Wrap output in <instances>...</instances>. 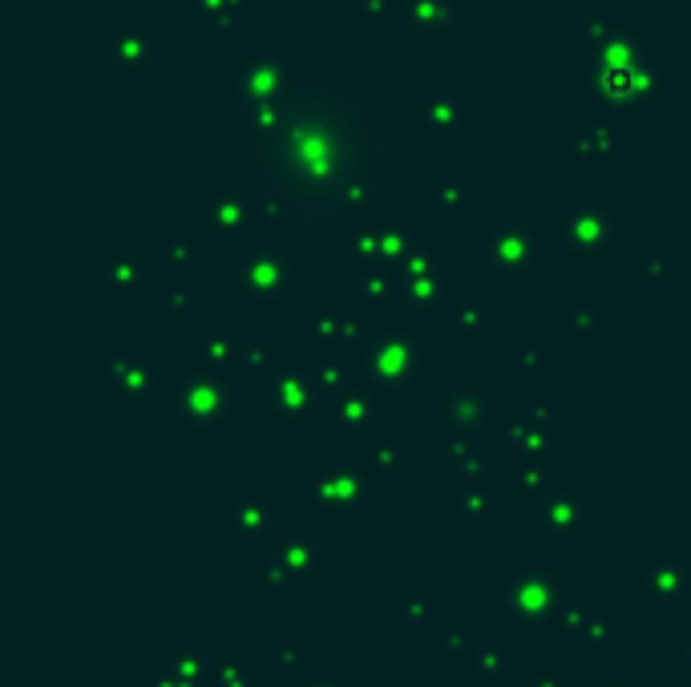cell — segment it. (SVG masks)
Masks as SVG:
<instances>
[{
    "mask_svg": "<svg viewBox=\"0 0 691 687\" xmlns=\"http://www.w3.org/2000/svg\"><path fill=\"white\" fill-rule=\"evenodd\" d=\"M174 405L182 413L186 425H199V429H211V425H223L231 421L235 413V397L231 388L215 376V372H190L178 392H174Z\"/></svg>",
    "mask_w": 691,
    "mask_h": 687,
    "instance_id": "obj_1",
    "label": "cell"
},
{
    "mask_svg": "<svg viewBox=\"0 0 691 687\" xmlns=\"http://www.w3.org/2000/svg\"><path fill=\"white\" fill-rule=\"evenodd\" d=\"M421 368H425V348L409 332H388L368 352V380L380 388H405L421 376Z\"/></svg>",
    "mask_w": 691,
    "mask_h": 687,
    "instance_id": "obj_2",
    "label": "cell"
},
{
    "mask_svg": "<svg viewBox=\"0 0 691 687\" xmlns=\"http://www.w3.org/2000/svg\"><path fill=\"white\" fill-rule=\"evenodd\" d=\"M239 283H243V291L255 300V304H263V308H275L287 291H291V283H295V271H291V259L283 255V251H275V247H259V251H251L247 259H243V267H239Z\"/></svg>",
    "mask_w": 691,
    "mask_h": 687,
    "instance_id": "obj_3",
    "label": "cell"
},
{
    "mask_svg": "<svg viewBox=\"0 0 691 687\" xmlns=\"http://www.w3.org/2000/svg\"><path fill=\"white\" fill-rule=\"evenodd\" d=\"M562 239L574 255H599L611 247L615 239V223H611V211L607 207H570L566 219H562Z\"/></svg>",
    "mask_w": 691,
    "mask_h": 687,
    "instance_id": "obj_4",
    "label": "cell"
},
{
    "mask_svg": "<svg viewBox=\"0 0 691 687\" xmlns=\"http://www.w3.org/2000/svg\"><path fill=\"white\" fill-rule=\"evenodd\" d=\"M320 384L316 376L291 368V372H279L275 384H271V409L279 421H308L316 409H320Z\"/></svg>",
    "mask_w": 691,
    "mask_h": 687,
    "instance_id": "obj_5",
    "label": "cell"
},
{
    "mask_svg": "<svg viewBox=\"0 0 691 687\" xmlns=\"http://www.w3.org/2000/svg\"><path fill=\"white\" fill-rule=\"evenodd\" d=\"M534 255H538V243H534L530 227H522V223H502L485 243L489 267L502 271V275H522L534 263Z\"/></svg>",
    "mask_w": 691,
    "mask_h": 687,
    "instance_id": "obj_6",
    "label": "cell"
},
{
    "mask_svg": "<svg viewBox=\"0 0 691 687\" xmlns=\"http://www.w3.org/2000/svg\"><path fill=\"white\" fill-rule=\"evenodd\" d=\"M106 380H110V392L118 401H130V405H142L158 392V372L142 360V356H130V352H114L110 364H106Z\"/></svg>",
    "mask_w": 691,
    "mask_h": 687,
    "instance_id": "obj_7",
    "label": "cell"
},
{
    "mask_svg": "<svg viewBox=\"0 0 691 687\" xmlns=\"http://www.w3.org/2000/svg\"><path fill=\"white\" fill-rule=\"evenodd\" d=\"M316 502L328 510H360L368 502V477L352 465H336L316 481Z\"/></svg>",
    "mask_w": 691,
    "mask_h": 687,
    "instance_id": "obj_8",
    "label": "cell"
},
{
    "mask_svg": "<svg viewBox=\"0 0 691 687\" xmlns=\"http://www.w3.org/2000/svg\"><path fill=\"white\" fill-rule=\"evenodd\" d=\"M287 69H291V61H283V57H251V61H243V69H239V97H243V102H267V97H275L287 85Z\"/></svg>",
    "mask_w": 691,
    "mask_h": 687,
    "instance_id": "obj_9",
    "label": "cell"
},
{
    "mask_svg": "<svg viewBox=\"0 0 691 687\" xmlns=\"http://www.w3.org/2000/svg\"><path fill=\"white\" fill-rule=\"evenodd\" d=\"M332 417H336V425L344 429V433H352V437H368V429H372V397L364 388H340L336 392V401H332Z\"/></svg>",
    "mask_w": 691,
    "mask_h": 687,
    "instance_id": "obj_10",
    "label": "cell"
},
{
    "mask_svg": "<svg viewBox=\"0 0 691 687\" xmlns=\"http://www.w3.org/2000/svg\"><path fill=\"white\" fill-rule=\"evenodd\" d=\"M401 296H405L409 312H437V308H445L449 287H445V279L437 271H421V275H405Z\"/></svg>",
    "mask_w": 691,
    "mask_h": 687,
    "instance_id": "obj_11",
    "label": "cell"
},
{
    "mask_svg": "<svg viewBox=\"0 0 691 687\" xmlns=\"http://www.w3.org/2000/svg\"><path fill=\"white\" fill-rule=\"evenodd\" d=\"M150 57H154V45H150L146 33H138V29H118V33L110 37V61H114L122 73H142V69L150 65Z\"/></svg>",
    "mask_w": 691,
    "mask_h": 687,
    "instance_id": "obj_12",
    "label": "cell"
},
{
    "mask_svg": "<svg viewBox=\"0 0 691 687\" xmlns=\"http://www.w3.org/2000/svg\"><path fill=\"white\" fill-rule=\"evenodd\" d=\"M538 518H542V530H554V534H578V530H582V518H586V502L574 498V494H554V498L542 502Z\"/></svg>",
    "mask_w": 691,
    "mask_h": 687,
    "instance_id": "obj_13",
    "label": "cell"
},
{
    "mask_svg": "<svg viewBox=\"0 0 691 687\" xmlns=\"http://www.w3.org/2000/svg\"><path fill=\"white\" fill-rule=\"evenodd\" d=\"M421 122L429 130H457L465 122V106H461V97L457 93H445V89H429L421 97Z\"/></svg>",
    "mask_w": 691,
    "mask_h": 687,
    "instance_id": "obj_14",
    "label": "cell"
},
{
    "mask_svg": "<svg viewBox=\"0 0 691 687\" xmlns=\"http://www.w3.org/2000/svg\"><path fill=\"white\" fill-rule=\"evenodd\" d=\"M247 219H251V203L243 194H219V199H211V207H207V231L219 239L243 231Z\"/></svg>",
    "mask_w": 691,
    "mask_h": 687,
    "instance_id": "obj_15",
    "label": "cell"
},
{
    "mask_svg": "<svg viewBox=\"0 0 691 687\" xmlns=\"http://www.w3.org/2000/svg\"><path fill=\"white\" fill-rule=\"evenodd\" d=\"M445 413H449V425L477 429V425L489 417V401L481 397L477 388H449V397H445Z\"/></svg>",
    "mask_w": 691,
    "mask_h": 687,
    "instance_id": "obj_16",
    "label": "cell"
},
{
    "mask_svg": "<svg viewBox=\"0 0 691 687\" xmlns=\"http://www.w3.org/2000/svg\"><path fill=\"white\" fill-rule=\"evenodd\" d=\"M405 17L421 33H441L457 21V9L453 0H405Z\"/></svg>",
    "mask_w": 691,
    "mask_h": 687,
    "instance_id": "obj_17",
    "label": "cell"
},
{
    "mask_svg": "<svg viewBox=\"0 0 691 687\" xmlns=\"http://www.w3.org/2000/svg\"><path fill=\"white\" fill-rule=\"evenodd\" d=\"M360 336H364V324L352 312H320L316 316V340H328V344H360Z\"/></svg>",
    "mask_w": 691,
    "mask_h": 687,
    "instance_id": "obj_18",
    "label": "cell"
},
{
    "mask_svg": "<svg viewBox=\"0 0 691 687\" xmlns=\"http://www.w3.org/2000/svg\"><path fill=\"white\" fill-rule=\"evenodd\" d=\"M239 356H243V348H239L235 336H227V332H211V336H203V344H199V360H203L211 372L239 364Z\"/></svg>",
    "mask_w": 691,
    "mask_h": 687,
    "instance_id": "obj_19",
    "label": "cell"
},
{
    "mask_svg": "<svg viewBox=\"0 0 691 687\" xmlns=\"http://www.w3.org/2000/svg\"><path fill=\"white\" fill-rule=\"evenodd\" d=\"M271 502H263V498H243L239 506H235V526H239V534H247V538H259V534H267L271 530Z\"/></svg>",
    "mask_w": 691,
    "mask_h": 687,
    "instance_id": "obj_20",
    "label": "cell"
},
{
    "mask_svg": "<svg viewBox=\"0 0 691 687\" xmlns=\"http://www.w3.org/2000/svg\"><path fill=\"white\" fill-rule=\"evenodd\" d=\"M106 283L114 291H138L146 283V267L138 255H114L110 267H106Z\"/></svg>",
    "mask_w": 691,
    "mask_h": 687,
    "instance_id": "obj_21",
    "label": "cell"
},
{
    "mask_svg": "<svg viewBox=\"0 0 691 687\" xmlns=\"http://www.w3.org/2000/svg\"><path fill=\"white\" fill-rule=\"evenodd\" d=\"M683 582H687V574H683V566H671V562H659L655 570H651V578H647V591L655 595V599H675V595H683Z\"/></svg>",
    "mask_w": 691,
    "mask_h": 687,
    "instance_id": "obj_22",
    "label": "cell"
},
{
    "mask_svg": "<svg viewBox=\"0 0 691 687\" xmlns=\"http://www.w3.org/2000/svg\"><path fill=\"white\" fill-rule=\"evenodd\" d=\"M615 146H619V134L607 130V126H599V130H586V134L574 142V154H578V158H590V162H599V158H607Z\"/></svg>",
    "mask_w": 691,
    "mask_h": 687,
    "instance_id": "obj_23",
    "label": "cell"
},
{
    "mask_svg": "<svg viewBox=\"0 0 691 687\" xmlns=\"http://www.w3.org/2000/svg\"><path fill=\"white\" fill-rule=\"evenodd\" d=\"M199 13L215 29H235L243 17V0H199Z\"/></svg>",
    "mask_w": 691,
    "mask_h": 687,
    "instance_id": "obj_24",
    "label": "cell"
},
{
    "mask_svg": "<svg viewBox=\"0 0 691 687\" xmlns=\"http://www.w3.org/2000/svg\"><path fill=\"white\" fill-rule=\"evenodd\" d=\"M388 291H392V283H388V271H364L360 275V296L368 300V304H384L388 300Z\"/></svg>",
    "mask_w": 691,
    "mask_h": 687,
    "instance_id": "obj_25",
    "label": "cell"
},
{
    "mask_svg": "<svg viewBox=\"0 0 691 687\" xmlns=\"http://www.w3.org/2000/svg\"><path fill=\"white\" fill-rule=\"evenodd\" d=\"M437 207H441V215L465 211V186L461 182H437Z\"/></svg>",
    "mask_w": 691,
    "mask_h": 687,
    "instance_id": "obj_26",
    "label": "cell"
},
{
    "mask_svg": "<svg viewBox=\"0 0 691 687\" xmlns=\"http://www.w3.org/2000/svg\"><path fill=\"white\" fill-rule=\"evenodd\" d=\"M166 255H170V267H190L194 263V255H199V243H194L190 235H178V239H170L166 243Z\"/></svg>",
    "mask_w": 691,
    "mask_h": 687,
    "instance_id": "obj_27",
    "label": "cell"
},
{
    "mask_svg": "<svg viewBox=\"0 0 691 687\" xmlns=\"http://www.w3.org/2000/svg\"><path fill=\"white\" fill-rule=\"evenodd\" d=\"M316 384H320L324 392H340V388H348V372H344L340 364H320V368H316Z\"/></svg>",
    "mask_w": 691,
    "mask_h": 687,
    "instance_id": "obj_28",
    "label": "cell"
},
{
    "mask_svg": "<svg viewBox=\"0 0 691 687\" xmlns=\"http://www.w3.org/2000/svg\"><path fill=\"white\" fill-rule=\"evenodd\" d=\"M376 469H392V473H397L401 469V445L397 441H388V445H376Z\"/></svg>",
    "mask_w": 691,
    "mask_h": 687,
    "instance_id": "obj_29",
    "label": "cell"
},
{
    "mask_svg": "<svg viewBox=\"0 0 691 687\" xmlns=\"http://www.w3.org/2000/svg\"><path fill=\"white\" fill-rule=\"evenodd\" d=\"M239 364H243V368H251V372H259V368H267V364H271V348H259V344H251V348H243Z\"/></svg>",
    "mask_w": 691,
    "mask_h": 687,
    "instance_id": "obj_30",
    "label": "cell"
},
{
    "mask_svg": "<svg viewBox=\"0 0 691 687\" xmlns=\"http://www.w3.org/2000/svg\"><path fill=\"white\" fill-rule=\"evenodd\" d=\"M457 320H461V328H465V332H477V324H485V316H481L477 308H465Z\"/></svg>",
    "mask_w": 691,
    "mask_h": 687,
    "instance_id": "obj_31",
    "label": "cell"
},
{
    "mask_svg": "<svg viewBox=\"0 0 691 687\" xmlns=\"http://www.w3.org/2000/svg\"><path fill=\"white\" fill-rule=\"evenodd\" d=\"M190 304V291H170V312H186Z\"/></svg>",
    "mask_w": 691,
    "mask_h": 687,
    "instance_id": "obj_32",
    "label": "cell"
},
{
    "mask_svg": "<svg viewBox=\"0 0 691 687\" xmlns=\"http://www.w3.org/2000/svg\"><path fill=\"white\" fill-rule=\"evenodd\" d=\"M522 481H526V485H538V481H542V469H538V465H534V469H522Z\"/></svg>",
    "mask_w": 691,
    "mask_h": 687,
    "instance_id": "obj_33",
    "label": "cell"
}]
</instances>
